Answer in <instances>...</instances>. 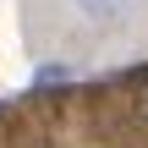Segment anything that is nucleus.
<instances>
[{
  "mask_svg": "<svg viewBox=\"0 0 148 148\" xmlns=\"http://www.w3.org/2000/svg\"><path fill=\"white\" fill-rule=\"evenodd\" d=\"M77 5H82V16H93V22H110V16H121L126 0H77Z\"/></svg>",
  "mask_w": 148,
  "mask_h": 148,
  "instance_id": "nucleus-1",
  "label": "nucleus"
},
{
  "mask_svg": "<svg viewBox=\"0 0 148 148\" xmlns=\"http://www.w3.org/2000/svg\"><path fill=\"white\" fill-rule=\"evenodd\" d=\"M137 110H143V121H148V82L137 88Z\"/></svg>",
  "mask_w": 148,
  "mask_h": 148,
  "instance_id": "nucleus-2",
  "label": "nucleus"
}]
</instances>
